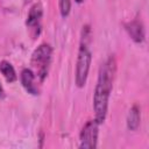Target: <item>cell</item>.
<instances>
[{
    "mask_svg": "<svg viewBox=\"0 0 149 149\" xmlns=\"http://www.w3.org/2000/svg\"><path fill=\"white\" fill-rule=\"evenodd\" d=\"M0 72L2 73V76L5 77V79L8 83H13L17 78L16 72H15L13 65L9 62H7V61H1L0 62Z\"/></svg>",
    "mask_w": 149,
    "mask_h": 149,
    "instance_id": "cell-9",
    "label": "cell"
},
{
    "mask_svg": "<svg viewBox=\"0 0 149 149\" xmlns=\"http://www.w3.org/2000/svg\"><path fill=\"white\" fill-rule=\"evenodd\" d=\"M51 57H52V48L48 43L40 44L33 52L30 65L31 70L38 78V80L42 83L49 72V68L51 64Z\"/></svg>",
    "mask_w": 149,
    "mask_h": 149,
    "instance_id": "cell-3",
    "label": "cell"
},
{
    "mask_svg": "<svg viewBox=\"0 0 149 149\" xmlns=\"http://www.w3.org/2000/svg\"><path fill=\"white\" fill-rule=\"evenodd\" d=\"M20 80H21L22 86L24 87V90L28 93H30L33 95L40 94L38 83H41V81L38 80V78L36 77V74L34 73V71L31 69H23L20 74Z\"/></svg>",
    "mask_w": 149,
    "mask_h": 149,
    "instance_id": "cell-6",
    "label": "cell"
},
{
    "mask_svg": "<svg viewBox=\"0 0 149 149\" xmlns=\"http://www.w3.org/2000/svg\"><path fill=\"white\" fill-rule=\"evenodd\" d=\"M42 16H43V7L40 2L34 3L27 15L26 24L27 28L29 29V34L31 35L33 38H36L40 33H41V22H42Z\"/></svg>",
    "mask_w": 149,
    "mask_h": 149,
    "instance_id": "cell-5",
    "label": "cell"
},
{
    "mask_svg": "<svg viewBox=\"0 0 149 149\" xmlns=\"http://www.w3.org/2000/svg\"><path fill=\"white\" fill-rule=\"evenodd\" d=\"M30 1H31V0H23L24 3H28V2H30Z\"/></svg>",
    "mask_w": 149,
    "mask_h": 149,
    "instance_id": "cell-13",
    "label": "cell"
},
{
    "mask_svg": "<svg viewBox=\"0 0 149 149\" xmlns=\"http://www.w3.org/2000/svg\"><path fill=\"white\" fill-rule=\"evenodd\" d=\"M116 73V61L111 55L101 65L98 72V79L93 93L94 119L101 125L107 115L108 100L113 88V83Z\"/></svg>",
    "mask_w": 149,
    "mask_h": 149,
    "instance_id": "cell-1",
    "label": "cell"
},
{
    "mask_svg": "<svg viewBox=\"0 0 149 149\" xmlns=\"http://www.w3.org/2000/svg\"><path fill=\"white\" fill-rule=\"evenodd\" d=\"M90 33L91 31L88 26H84L81 30V37H80V44H79L77 63H76V72H74V81L77 87H84L88 77V71L92 61V52L88 47Z\"/></svg>",
    "mask_w": 149,
    "mask_h": 149,
    "instance_id": "cell-2",
    "label": "cell"
},
{
    "mask_svg": "<svg viewBox=\"0 0 149 149\" xmlns=\"http://www.w3.org/2000/svg\"><path fill=\"white\" fill-rule=\"evenodd\" d=\"M125 28L130 36V38L135 43H142L146 37V31H144V26L140 19H134L125 24Z\"/></svg>",
    "mask_w": 149,
    "mask_h": 149,
    "instance_id": "cell-7",
    "label": "cell"
},
{
    "mask_svg": "<svg viewBox=\"0 0 149 149\" xmlns=\"http://www.w3.org/2000/svg\"><path fill=\"white\" fill-rule=\"evenodd\" d=\"M141 122V112H140V107L135 104L132 106V108L128 112L127 115V127L130 130H136L140 126Z\"/></svg>",
    "mask_w": 149,
    "mask_h": 149,
    "instance_id": "cell-8",
    "label": "cell"
},
{
    "mask_svg": "<svg viewBox=\"0 0 149 149\" xmlns=\"http://www.w3.org/2000/svg\"><path fill=\"white\" fill-rule=\"evenodd\" d=\"M74 1H76L77 3H81V2H84L85 0H74Z\"/></svg>",
    "mask_w": 149,
    "mask_h": 149,
    "instance_id": "cell-12",
    "label": "cell"
},
{
    "mask_svg": "<svg viewBox=\"0 0 149 149\" xmlns=\"http://www.w3.org/2000/svg\"><path fill=\"white\" fill-rule=\"evenodd\" d=\"M5 95V91H3V87H2V85L0 84V98H2Z\"/></svg>",
    "mask_w": 149,
    "mask_h": 149,
    "instance_id": "cell-11",
    "label": "cell"
},
{
    "mask_svg": "<svg viewBox=\"0 0 149 149\" xmlns=\"http://www.w3.org/2000/svg\"><path fill=\"white\" fill-rule=\"evenodd\" d=\"M71 5H72L71 0H58V7H59V13L62 17H66L70 14Z\"/></svg>",
    "mask_w": 149,
    "mask_h": 149,
    "instance_id": "cell-10",
    "label": "cell"
},
{
    "mask_svg": "<svg viewBox=\"0 0 149 149\" xmlns=\"http://www.w3.org/2000/svg\"><path fill=\"white\" fill-rule=\"evenodd\" d=\"M99 122L94 120L87 121L80 130L79 134V148H90L93 149L98 143V134H99Z\"/></svg>",
    "mask_w": 149,
    "mask_h": 149,
    "instance_id": "cell-4",
    "label": "cell"
}]
</instances>
